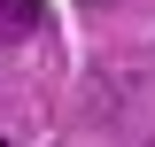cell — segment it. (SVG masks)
<instances>
[{
    "instance_id": "6da1fadb",
    "label": "cell",
    "mask_w": 155,
    "mask_h": 147,
    "mask_svg": "<svg viewBox=\"0 0 155 147\" xmlns=\"http://www.w3.org/2000/svg\"><path fill=\"white\" fill-rule=\"evenodd\" d=\"M47 0H0V47H23V39H39L47 31Z\"/></svg>"
}]
</instances>
